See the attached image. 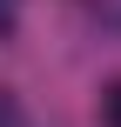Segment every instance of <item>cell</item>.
I'll use <instances>...</instances> for the list:
<instances>
[{
  "instance_id": "obj_1",
  "label": "cell",
  "mask_w": 121,
  "mask_h": 127,
  "mask_svg": "<svg viewBox=\"0 0 121 127\" xmlns=\"http://www.w3.org/2000/svg\"><path fill=\"white\" fill-rule=\"evenodd\" d=\"M94 114L108 127H121V80H101V100H94Z\"/></svg>"
},
{
  "instance_id": "obj_2",
  "label": "cell",
  "mask_w": 121,
  "mask_h": 127,
  "mask_svg": "<svg viewBox=\"0 0 121 127\" xmlns=\"http://www.w3.org/2000/svg\"><path fill=\"white\" fill-rule=\"evenodd\" d=\"M0 127H20V107H13V94H0Z\"/></svg>"
},
{
  "instance_id": "obj_3",
  "label": "cell",
  "mask_w": 121,
  "mask_h": 127,
  "mask_svg": "<svg viewBox=\"0 0 121 127\" xmlns=\"http://www.w3.org/2000/svg\"><path fill=\"white\" fill-rule=\"evenodd\" d=\"M13 33V0H0V40Z\"/></svg>"
}]
</instances>
